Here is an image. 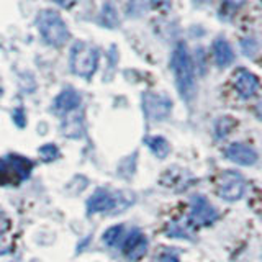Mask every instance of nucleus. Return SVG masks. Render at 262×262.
I'll return each mask as SVG.
<instances>
[{
	"mask_svg": "<svg viewBox=\"0 0 262 262\" xmlns=\"http://www.w3.org/2000/svg\"><path fill=\"white\" fill-rule=\"evenodd\" d=\"M147 146H149V149L152 151V154L158 156L159 159H164L169 154V151H170L169 143L162 136L149 138V139H147Z\"/></svg>",
	"mask_w": 262,
	"mask_h": 262,
	"instance_id": "4468645a",
	"label": "nucleus"
},
{
	"mask_svg": "<svg viewBox=\"0 0 262 262\" xmlns=\"http://www.w3.org/2000/svg\"><path fill=\"white\" fill-rule=\"evenodd\" d=\"M213 56H215V61L220 68H226V66H229L234 61L233 48L229 46V43L223 38H218L215 43H213Z\"/></svg>",
	"mask_w": 262,
	"mask_h": 262,
	"instance_id": "f8f14e48",
	"label": "nucleus"
},
{
	"mask_svg": "<svg viewBox=\"0 0 262 262\" xmlns=\"http://www.w3.org/2000/svg\"><path fill=\"white\" fill-rule=\"evenodd\" d=\"M143 108L149 120L161 121L169 117V113L172 110V102L166 95L146 92L143 95Z\"/></svg>",
	"mask_w": 262,
	"mask_h": 262,
	"instance_id": "423d86ee",
	"label": "nucleus"
},
{
	"mask_svg": "<svg viewBox=\"0 0 262 262\" xmlns=\"http://www.w3.org/2000/svg\"><path fill=\"white\" fill-rule=\"evenodd\" d=\"M233 85L243 98H251L259 90V79L246 69H237L233 76Z\"/></svg>",
	"mask_w": 262,
	"mask_h": 262,
	"instance_id": "6e6552de",
	"label": "nucleus"
},
{
	"mask_svg": "<svg viewBox=\"0 0 262 262\" xmlns=\"http://www.w3.org/2000/svg\"><path fill=\"white\" fill-rule=\"evenodd\" d=\"M158 262H179V257L176 254H162Z\"/></svg>",
	"mask_w": 262,
	"mask_h": 262,
	"instance_id": "5701e85b",
	"label": "nucleus"
},
{
	"mask_svg": "<svg viewBox=\"0 0 262 262\" xmlns=\"http://www.w3.org/2000/svg\"><path fill=\"white\" fill-rule=\"evenodd\" d=\"M13 117H15V121L18 126H25V117H23V112L21 110H15L13 112Z\"/></svg>",
	"mask_w": 262,
	"mask_h": 262,
	"instance_id": "b1692460",
	"label": "nucleus"
},
{
	"mask_svg": "<svg viewBox=\"0 0 262 262\" xmlns=\"http://www.w3.org/2000/svg\"><path fill=\"white\" fill-rule=\"evenodd\" d=\"M36 27L46 43L53 46H62L69 39L66 21L54 10H41L36 16Z\"/></svg>",
	"mask_w": 262,
	"mask_h": 262,
	"instance_id": "7ed1b4c3",
	"label": "nucleus"
},
{
	"mask_svg": "<svg viewBox=\"0 0 262 262\" xmlns=\"http://www.w3.org/2000/svg\"><path fill=\"white\" fill-rule=\"evenodd\" d=\"M216 187H218V195L221 199L226 202H236L243 199L246 188H248V184H246L244 177L239 172L225 170L218 176Z\"/></svg>",
	"mask_w": 262,
	"mask_h": 262,
	"instance_id": "39448f33",
	"label": "nucleus"
},
{
	"mask_svg": "<svg viewBox=\"0 0 262 262\" xmlns=\"http://www.w3.org/2000/svg\"><path fill=\"white\" fill-rule=\"evenodd\" d=\"M218 218V211L202 195H195L190 203V223L193 226H208Z\"/></svg>",
	"mask_w": 262,
	"mask_h": 262,
	"instance_id": "0eeeda50",
	"label": "nucleus"
},
{
	"mask_svg": "<svg viewBox=\"0 0 262 262\" xmlns=\"http://www.w3.org/2000/svg\"><path fill=\"white\" fill-rule=\"evenodd\" d=\"M256 110H257V115H259V118L262 120V100L257 103V106H256Z\"/></svg>",
	"mask_w": 262,
	"mask_h": 262,
	"instance_id": "a878e982",
	"label": "nucleus"
},
{
	"mask_svg": "<svg viewBox=\"0 0 262 262\" xmlns=\"http://www.w3.org/2000/svg\"><path fill=\"white\" fill-rule=\"evenodd\" d=\"M196 4H200V5H203V4H210L211 0H195Z\"/></svg>",
	"mask_w": 262,
	"mask_h": 262,
	"instance_id": "bb28decb",
	"label": "nucleus"
},
{
	"mask_svg": "<svg viewBox=\"0 0 262 262\" xmlns=\"http://www.w3.org/2000/svg\"><path fill=\"white\" fill-rule=\"evenodd\" d=\"M100 23L106 28H115L118 25V15H117V8L112 4H105L102 12H100Z\"/></svg>",
	"mask_w": 262,
	"mask_h": 262,
	"instance_id": "2eb2a0df",
	"label": "nucleus"
},
{
	"mask_svg": "<svg viewBox=\"0 0 262 262\" xmlns=\"http://www.w3.org/2000/svg\"><path fill=\"white\" fill-rule=\"evenodd\" d=\"M170 5V0H152V7L158 10H167Z\"/></svg>",
	"mask_w": 262,
	"mask_h": 262,
	"instance_id": "4be33fe9",
	"label": "nucleus"
},
{
	"mask_svg": "<svg viewBox=\"0 0 262 262\" xmlns=\"http://www.w3.org/2000/svg\"><path fill=\"white\" fill-rule=\"evenodd\" d=\"M172 71L176 76V84L184 100H192L195 95V72L193 64L184 43H179L172 54Z\"/></svg>",
	"mask_w": 262,
	"mask_h": 262,
	"instance_id": "f257e3e1",
	"label": "nucleus"
},
{
	"mask_svg": "<svg viewBox=\"0 0 262 262\" xmlns=\"http://www.w3.org/2000/svg\"><path fill=\"white\" fill-rule=\"evenodd\" d=\"M39 158L45 162H51L59 158V151H57V147L54 144H45L39 147Z\"/></svg>",
	"mask_w": 262,
	"mask_h": 262,
	"instance_id": "f3484780",
	"label": "nucleus"
},
{
	"mask_svg": "<svg viewBox=\"0 0 262 262\" xmlns=\"http://www.w3.org/2000/svg\"><path fill=\"white\" fill-rule=\"evenodd\" d=\"M147 251V239L146 236L139 231V229H133L125 239L123 244V252L129 260H139Z\"/></svg>",
	"mask_w": 262,
	"mask_h": 262,
	"instance_id": "1a4fd4ad",
	"label": "nucleus"
},
{
	"mask_svg": "<svg viewBox=\"0 0 262 262\" xmlns=\"http://www.w3.org/2000/svg\"><path fill=\"white\" fill-rule=\"evenodd\" d=\"M135 202L133 193L129 192H110L100 188L87 200V213H110V215H118L120 211L128 208Z\"/></svg>",
	"mask_w": 262,
	"mask_h": 262,
	"instance_id": "f03ea898",
	"label": "nucleus"
},
{
	"mask_svg": "<svg viewBox=\"0 0 262 262\" xmlns=\"http://www.w3.org/2000/svg\"><path fill=\"white\" fill-rule=\"evenodd\" d=\"M51 2L57 4V5L62 7V8H71L74 4H76V0H51Z\"/></svg>",
	"mask_w": 262,
	"mask_h": 262,
	"instance_id": "393cba45",
	"label": "nucleus"
},
{
	"mask_svg": "<svg viewBox=\"0 0 262 262\" xmlns=\"http://www.w3.org/2000/svg\"><path fill=\"white\" fill-rule=\"evenodd\" d=\"M225 5L228 8H231V10H237V8H241L244 4H246V0H223Z\"/></svg>",
	"mask_w": 262,
	"mask_h": 262,
	"instance_id": "412c9836",
	"label": "nucleus"
},
{
	"mask_svg": "<svg viewBox=\"0 0 262 262\" xmlns=\"http://www.w3.org/2000/svg\"><path fill=\"white\" fill-rule=\"evenodd\" d=\"M123 234H125V228H123V225H115L106 229L102 236V239L106 246H117L123 237Z\"/></svg>",
	"mask_w": 262,
	"mask_h": 262,
	"instance_id": "dca6fc26",
	"label": "nucleus"
},
{
	"mask_svg": "<svg viewBox=\"0 0 262 262\" xmlns=\"http://www.w3.org/2000/svg\"><path fill=\"white\" fill-rule=\"evenodd\" d=\"M226 121H228V118H223V120H220V121L216 123V136H218V138L226 136V135H228V131L234 126V121H233V120H229L228 125H226Z\"/></svg>",
	"mask_w": 262,
	"mask_h": 262,
	"instance_id": "6ab92c4d",
	"label": "nucleus"
},
{
	"mask_svg": "<svg viewBox=\"0 0 262 262\" xmlns=\"http://www.w3.org/2000/svg\"><path fill=\"white\" fill-rule=\"evenodd\" d=\"M225 156L231 162L239 164V166H252L257 161V152L251 146L243 143H233L231 146H228Z\"/></svg>",
	"mask_w": 262,
	"mask_h": 262,
	"instance_id": "9d476101",
	"label": "nucleus"
},
{
	"mask_svg": "<svg viewBox=\"0 0 262 262\" xmlns=\"http://www.w3.org/2000/svg\"><path fill=\"white\" fill-rule=\"evenodd\" d=\"M71 71L77 76L90 79L97 71L98 53L97 49L85 43H76L71 49Z\"/></svg>",
	"mask_w": 262,
	"mask_h": 262,
	"instance_id": "20e7f679",
	"label": "nucleus"
},
{
	"mask_svg": "<svg viewBox=\"0 0 262 262\" xmlns=\"http://www.w3.org/2000/svg\"><path fill=\"white\" fill-rule=\"evenodd\" d=\"M167 234L174 237H190L188 233V226L184 223H170L167 228Z\"/></svg>",
	"mask_w": 262,
	"mask_h": 262,
	"instance_id": "a211bd4d",
	"label": "nucleus"
},
{
	"mask_svg": "<svg viewBox=\"0 0 262 262\" xmlns=\"http://www.w3.org/2000/svg\"><path fill=\"white\" fill-rule=\"evenodd\" d=\"M79 105H80V95L74 89H64L54 100V108L61 113L74 112L76 108H79Z\"/></svg>",
	"mask_w": 262,
	"mask_h": 262,
	"instance_id": "9b49d317",
	"label": "nucleus"
},
{
	"mask_svg": "<svg viewBox=\"0 0 262 262\" xmlns=\"http://www.w3.org/2000/svg\"><path fill=\"white\" fill-rule=\"evenodd\" d=\"M0 262H18V256L10 251H2L0 252Z\"/></svg>",
	"mask_w": 262,
	"mask_h": 262,
	"instance_id": "aec40b11",
	"label": "nucleus"
},
{
	"mask_svg": "<svg viewBox=\"0 0 262 262\" xmlns=\"http://www.w3.org/2000/svg\"><path fill=\"white\" fill-rule=\"evenodd\" d=\"M62 131L68 138H80L84 135V118L82 113L71 115L62 123Z\"/></svg>",
	"mask_w": 262,
	"mask_h": 262,
	"instance_id": "ddd939ff",
	"label": "nucleus"
}]
</instances>
